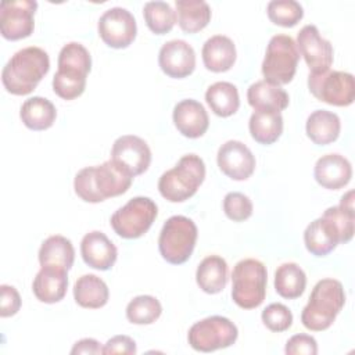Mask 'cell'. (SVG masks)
<instances>
[{"label": "cell", "instance_id": "6da1fadb", "mask_svg": "<svg viewBox=\"0 0 355 355\" xmlns=\"http://www.w3.org/2000/svg\"><path fill=\"white\" fill-rule=\"evenodd\" d=\"M132 180V175L110 159L101 165L80 169L73 179V189L80 200L96 204L126 193Z\"/></svg>", "mask_w": 355, "mask_h": 355}, {"label": "cell", "instance_id": "7a4b0ae2", "mask_svg": "<svg viewBox=\"0 0 355 355\" xmlns=\"http://www.w3.org/2000/svg\"><path fill=\"white\" fill-rule=\"evenodd\" d=\"M50 69L49 54L36 46L18 50L1 71L4 89L15 96L32 93Z\"/></svg>", "mask_w": 355, "mask_h": 355}, {"label": "cell", "instance_id": "3957f363", "mask_svg": "<svg viewBox=\"0 0 355 355\" xmlns=\"http://www.w3.org/2000/svg\"><path fill=\"white\" fill-rule=\"evenodd\" d=\"M58 69L53 78L54 93L64 100L78 98L86 87V78L92 69L89 50L78 43H67L58 54Z\"/></svg>", "mask_w": 355, "mask_h": 355}, {"label": "cell", "instance_id": "277c9868", "mask_svg": "<svg viewBox=\"0 0 355 355\" xmlns=\"http://www.w3.org/2000/svg\"><path fill=\"white\" fill-rule=\"evenodd\" d=\"M344 304L345 293L341 282L322 279L312 288L309 301L301 312V322L308 330L323 331L333 324Z\"/></svg>", "mask_w": 355, "mask_h": 355}, {"label": "cell", "instance_id": "5b68a950", "mask_svg": "<svg viewBox=\"0 0 355 355\" xmlns=\"http://www.w3.org/2000/svg\"><path fill=\"white\" fill-rule=\"evenodd\" d=\"M204 179V161L196 154H186L172 169H168L161 175L158 190L165 200L171 202H183L197 193Z\"/></svg>", "mask_w": 355, "mask_h": 355}, {"label": "cell", "instance_id": "8992f818", "mask_svg": "<svg viewBox=\"0 0 355 355\" xmlns=\"http://www.w3.org/2000/svg\"><path fill=\"white\" fill-rule=\"evenodd\" d=\"M266 266L254 258L236 263L232 272V300L243 309L259 306L266 295Z\"/></svg>", "mask_w": 355, "mask_h": 355}, {"label": "cell", "instance_id": "52a82bcc", "mask_svg": "<svg viewBox=\"0 0 355 355\" xmlns=\"http://www.w3.org/2000/svg\"><path fill=\"white\" fill-rule=\"evenodd\" d=\"M196 223L183 215L171 216L162 226L158 237V250L162 258L172 263H184L193 254L197 241Z\"/></svg>", "mask_w": 355, "mask_h": 355}, {"label": "cell", "instance_id": "ba28073f", "mask_svg": "<svg viewBox=\"0 0 355 355\" xmlns=\"http://www.w3.org/2000/svg\"><path fill=\"white\" fill-rule=\"evenodd\" d=\"M298 60L300 51L291 36H272L262 61V75L265 80L279 86L290 83L295 75Z\"/></svg>", "mask_w": 355, "mask_h": 355}, {"label": "cell", "instance_id": "9c48e42d", "mask_svg": "<svg viewBox=\"0 0 355 355\" xmlns=\"http://www.w3.org/2000/svg\"><path fill=\"white\" fill-rule=\"evenodd\" d=\"M157 215L158 208L151 198L133 197L112 214L110 223L122 239H139L148 232Z\"/></svg>", "mask_w": 355, "mask_h": 355}, {"label": "cell", "instance_id": "30bf717a", "mask_svg": "<svg viewBox=\"0 0 355 355\" xmlns=\"http://www.w3.org/2000/svg\"><path fill=\"white\" fill-rule=\"evenodd\" d=\"M239 337L237 326L227 318L214 315L196 322L187 334L189 344L200 352H212L227 348Z\"/></svg>", "mask_w": 355, "mask_h": 355}, {"label": "cell", "instance_id": "8fae6325", "mask_svg": "<svg viewBox=\"0 0 355 355\" xmlns=\"http://www.w3.org/2000/svg\"><path fill=\"white\" fill-rule=\"evenodd\" d=\"M308 89L319 101L336 107H348L355 100V80L349 72L329 69L309 73Z\"/></svg>", "mask_w": 355, "mask_h": 355}, {"label": "cell", "instance_id": "7c38bea8", "mask_svg": "<svg viewBox=\"0 0 355 355\" xmlns=\"http://www.w3.org/2000/svg\"><path fill=\"white\" fill-rule=\"evenodd\" d=\"M35 0H4L0 4V32L7 40H19L32 35L35 28Z\"/></svg>", "mask_w": 355, "mask_h": 355}, {"label": "cell", "instance_id": "4fadbf2b", "mask_svg": "<svg viewBox=\"0 0 355 355\" xmlns=\"http://www.w3.org/2000/svg\"><path fill=\"white\" fill-rule=\"evenodd\" d=\"M97 31L108 47L125 49L135 40L137 25L130 11L122 7H112L100 17Z\"/></svg>", "mask_w": 355, "mask_h": 355}, {"label": "cell", "instance_id": "5bb4252c", "mask_svg": "<svg viewBox=\"0 0 355 355\" xmlns=\"http://www.w3.org/2000/svg\"><path fill=\"white\" fill-rule=\"evenodd\" d=\"M111 161L135 178L148 169L151 164V150L141 137L123 135L112 144Z\"/></svg>", "mask_w": 355, "mask_h": 355}, {"label": "cell", "instance_id": "9a60e30c", "mask_svg": "<svg viewBox=\"0 0 355 355\" xmlns=\"http://www.w3.org/2000/svg\"><path fill=\"white\" fill-rule=\"evenodd\" d=\"M297 47L304 57L311 73L329 71L333 64V46L323 39L315 25H305L297 35Z\"/></svg>", "mask_w": 355, "mask_h": 355}, {"label": "cell", "instance_id": "2e32d148", "mask_svg": "<svg viewBox=\"0 0 355 355\" xmlns=\"http://www.w3.org/2000/svg\"><path fill=\"white\" fill-rule=\"evenodd\" d=\"M219 169L233 180H245L255 171V157L251 150L239 140L223 143L216 154Z\"/></svg>", "mask_w": 355, "mask_h": 355}, {"label": "cell", "instance_id": "e0dca14e", "mask_svg": "<svg viewBox=\"0 0 355 355\" xmlns=\"http://www.w3.org/2000/svg\"><path fill=\"white\" fill-rule=\"evenodd\" d=\"M158 64L162 72L169 78H186L191 75L196 68L194 49L180 39L169 40L159 49Z\"/></svg>", "mask_w": 355, "mask_h": 355}, {"label": "cell", "instance_id": "ac0fdd59", "mask_svg": "<svg viewBox=\"0 0 355 355\" xmlns=\"http://www.w3.org/2000/svg\"><path fill=\"white\" fill-rule=\"evenodd\" d=\"M80 254L86 265L97 270H108L114 266L118 250L115 244L98 230L89 232L80 241Z\"/></svg>", "mask_w": 355, "mask_h": 355}, {"label": "cell", "instance_id": "d6986e66", "mask_svg": "<svg viewBox=\"0 0 355 355\" xmlns=\"http://www.w3.org/2000/svg\"><path fill=\"white\" fill-rule=\"evenodd\" d=\"M172 119L176 129L189 139L201 137L209 126V118L204 105L193 98L179 101L173 108Z\"/></svg>", "mask_w": 355, "mask_h": 355}, {"label": "cell", "instance_id": "ffe728a7", "mask_svg": "<svg viewBox=\"0 0 355 355\" xmlns=\"http://www.w3.org/2000/svg\"><path fill=\"white\" fill-rule=\"evenodd\" d=\"M313 176L322 187L338 190L349 183L352 166L351 162L340 154H326L316 161Z\"/></svg>", "mask_w": 355, "mask_h": 355}, {"label": "cell", "instance_id": "44dd1931", "mask_svg": "<svg viewBox=\"0 0 355 355\" xmlns=\"http://www.w3.org/2000/svg\"><path fill=\"white\" fill-rule=\"evenodd\" d=\"M68 288V270L55 266H42L36 273L32 291L35 297L44 304H55L61 301Z\"/></svg>", "mask_w": 355, "mask_h": 355}, {"label": "cell", "instance_id": "7402d4cb", "mask_svg": "<svg viewBox=\"0 0 355 355\" xmlns=\"http://www.w3.org/2000/svg\"><path fill=\"white\" fill-rule=\"evenodd\" d=\"M304 243L312 255L324 257L341 244V236L334 223L322 215L306 226L304 232Z\"/></svg>", "mask_w": 355, "mask_h": 355}, {"label": "cell", "instance_id": "603a6c76", "mask_svg": "<svg viewBox=\"0 0 355 355\" xmlns=\"http://www.w3.org/2000/svg\"><path fill=\"white\" fill-rule=\"evenodd\" d=\"M201 55L208 71L226 72L236 61V46L230 37L215 35L204 43Z\"/></svg>", "mask_w": 355, "mask_h": 355}, {"label": "cell", "instance_id": "cb8c5ba5", "mask_svg": "<svg viewBox=\"0 0 355 355\" xmlns=\"http://www.w3.org/2000/svg\"><path fill=\"white\" fill-rule=\"evenodd\" d=\"M248 104L255 111H283L288 107V94L282 86L268 80H258L247 90Z\"/></svg>", "mask_w": 355, "mask_h": 355}, {"label": "cell", "instance_id": "d4e9b609", "mask_svg": "<svg viewBox=\"0 0 355 355\" xmlns=\"http://www.w3.org/2000/svg\"><path fill=\"white\" fill-rule=\"evenodd\" d=\"M305 130L311 141L326 146L338 139L341 122L337 114L327 110H316L308 116Z\"/></svg>", "mask_w": 355, "mask_h": 355}, {"label": "cell", "instance_id": "484cf974", "mask_svg": "<svg viewBox=\"0 0 355 355\" xmlns=\"http://www.w3.org/2000/svg\"><path fill=\"white\" fill-rule=\"evenodd\" d=\"M75 261V250L69 239L54 234L47 237L39 248L40 266H55L69 270Z\"/></svg>", "mask_w": 355, "mask_h": 355}, {"label": "cell", "instance_id": "4316f807", "mask_svg": "<svg viewBox=\"0 0 355 355\" xmlns=\"http://www.w3.org/2000/svg\"><path fill=\"white\" fill-rule=\"evenodd\" d=\"M73 298L82 308H103L110 298V291L103 279L96 275H83L73 284Z\"/></svg>", "mask_w": 355, "mask_h": 355}, {"label": "cell", "instance_id": "83f0119b", "mask_svg": "<svg viewBox=\"0 0 355 355\" xmlns=\"http://www.w3.org/2000/svg\"><path fill=\"white\" fill-rule=\"evenodd\" d=\"M196 282L207 294L220 293L227 283V263L219 255L204 258L197 266Z\"/></svg>", "mask_w": 355, "mask_h": 355}, {"label": "cell", "instance_id": "f1b7e54d", "mask_svg": "<svg viewBox=\"0 0 355 355\" xmlns=\"http://www.w3.org/2000/svg\"><path fill=\"white\" fill-rule=\"evenodd\" d=\"M57 111L54 104L40 96L25 100L21 105L19 118L22 123L31 130H46L55 122Z\"/></svg>", "mask_w": 355, "mask_h": 355}, {"label": "cell", "instance_id": "f546056e", "mask_svg": "<svg viewBox=\"0 0 355 355\" xmlns=\"http://www.w3.org/2000/svg\"><path fill=\"white\" fill-rule=\"evenodd\" d=\"M205 101L211 111L222 118L237 112L240 97L237 87L230 82H215L205 92Z\"/></svg>", "mask_w": 355, "mask_h": 355}, {"label": "cell", "instance_id": "4dcf8cb0", "mask_svg": "<svg viewBox=\"0 0 355 355\" xmlns=\"http://www.w3.org/2000/svg\"><path fill=\"white\" fill-rule=\"evenodd\" d=\"M248 129L257 143L272 144L283 132V116L277 111H254L250 116Z\"/></svg>", "mask_w": 355, "mask_h": 355}, {"label": "cell", "instance_id": "1f68e13d", "mask_svg": "<svg viewBox=\"0 0 355 355\" xmlns=\"http://www.w3.org/2000/svg\"><path fill=\"white\" fill-rule=\"evenodd\" d=\"M178 24L182 31L196 33L211 21V7L204 0H176Z\"/></svg>", "mask_w": 355, "mask_h": 355}, {"label": "cell", "instance_id": "d6a6232c", "mask_svg": "<svg viewBox=\"0 0 355 355\" xmlns=\"http://www.w3.org/2000/svg\"><path fill=\"white\" fill-rule=\"evenodd\" d=\"M306 287V275L300 265L294 262L282 263L275 272V290L287 300L302 295Z\"/></svg>", "mask_w": 355, "mask_h": 355}, {"label": "cell", "instance_id": "836d02e7", "mask_svg": "<svg viewBox=\"0 0 355 355\" xmlns=\"http://www.w3.org/2000/svg\"><path fill=\"white\" fill-rule=\"evenodd\" d=\"M143 17L148 29L155 35H165L175 26L176 12L165 1H148L143 7Z\"/></svg>", "mask_w": 355, "mask_h": 355}, {"label": "cell", "instance_id": "e575fe53", "mask_svg": "<svg viewBox=\"0 0 355 355\" xmlns=\"http://www.w3.org/2000/svg\"><path fill=\"white\" fill-rule=\"evenodd\" d=\"M161 313L162 305L153 295H137L126 306V318L135 324H151Z\"/></svg>", "mask_w": 355, "mask_h": 355}, {"label": "cell", "instance_id": "d590c367", "mask_svg": "<svg viewBox=\"0 0 355 355\" xmlns=\"http://www.w3.org/2000/svg\"><path fill=\"white\" fill-rule=\"evenodd\" d=\"M266 12L273 24L284 28L295 26L304 17L302 6L295 0H272L268 3Z\"/></svg>", "mask_w": 355, "mask_h": 355}, {"label": "cell", "instance_id": "8d00e7d4", "mask_svg": "<svg viewBox=\"0 0 355 355\" xmlns=\"http://www.w3.org/2000/svg\"><path fill=\"white\" fill-rule=\"evenodd\" d=\"M323 216L329 218L334 226L337 227L340 236H341V244L348 243L354 236V227H355V214L354 208L345 207V205H337L330 207L323 212Z\"/></svg>", "mask_w": 355, "mask_h": 355}, {"label": "cell", "instance_id": "74e56055", "mask_svg": "<svg viewBox=\"0 0 355 355\" xmlns=\"http://www.w3.org/2000/svg\"><path fill=\"white\" fill-rule=\"evenodd\" d=\"M262 322L263 324L275 333L286 331L291 327L293 324V313L291 311L279 302L269 304L263 311H262Z\"/></svg>", "mask_w": 355, "mask_h": 355}, {"label": "cell", "instance_id": "f35d334b", "mask_svg": "<svg viewBox=\"0 0 355 355\" xmlns=\"http://www.w3.org/2000/svg\"><path fill=\"white\" fill-rule=\"evenodd\" d=\"M251 200L239 191L227 193L223 198V211L229 219L233 222H243L252 215Z\"/></svg>", "mask_w": 355, "mask_h": 355}, {"label": "cell", "instance_id": "ab89813d", "mask_svg": "<svg viewBox=\"0 0 355 355\" xmlns=\"http://www.w3.org/2000/svg\"><path fill=\"white\" fill-rule=\"evenodd\" d=\"M284 352L287 355H316L318 343L309 334H295L288 338Z\"/></svg>", "mask_w": 355, "mask_h": 355}, {"label": "cell", "instance_id": "60d3db41", "mask_svg": "<svg viewBox=\"0 0 355 355\" xmlns=\"http://www.w3.org/2000/svg\"><path fill=\"white\" fill-rule=\"evenodd\" d=\"M1 300H0V316L8 318L15 315L21 308V297L15 287L8 284L0 286Z\"/></svg>", "mask_w": 355, "mask_h": 355}, {"label": "cell", "instance_id": "b9f144b4", "mask_svg": "<svg viewBox=\"0 0 355 355\" xmlns=\"http://www.w3.org/2000/svg\"><path fill=\"white\" fill-rule=\"evenodd\" d=\"M103 354L133 355V354H136V343L129 336H123V334L114 336L105 343V345L103 348Z\"/></svg>", "mask_w": 355, "mask_h": 355}, {"label": "cell", "instance_id": "7bdbcfd3", "mask_svg": "<svg viewBox=\"0 0 355 355\" xmlns=\"http://www.w3.org/2000/svg\"><path fill=\"white\" fill-rule=\"evenodd\" d=\"M71 354H103V347L94 338H82L73 344Z\"/></svg>", "mask_w": 355, "mask_h": 355}]
</instances>
